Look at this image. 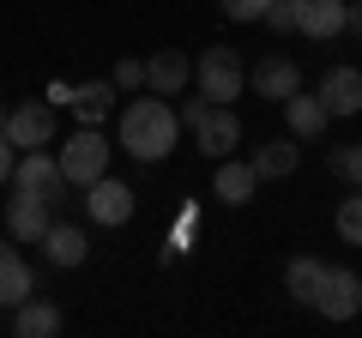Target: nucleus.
<instances>
[{
	"label": "nucleus",
	"mask_w": 362,
	"mask_h": 338,
	"mask_svg": "<svg viewBox=\"0 0 362 338\" xmlns=\"http://www.w3.org/2000/svg\"><path fill=\"white\" fill-rule=\"evenodd\" d=\"M115 139H121V151L139 157V163H163V157L175 151V139H181V115H175V103H169V97H157V91L133 97V103L121 109Z\"/></svg>",
	"instance_id": "obj_1"
},
{
	"label": "nucleus",
	"mask_w": 362,
	"mask_h": 338,
	"mask_svg": "<svg viewBox=\"0 0 362 338\" xmlns=\"http://www.w3.org/2000/svg\"><path fill=\"white\" fill-rule=\"evenodd\" d=\"M194 91L206 97V103H235V97L247 91V61L230 49V42H211V49L194 61Z\"/></svg>",
	"instance_id": "obj_2"
},
{
	"label": "nucleus",
	"mask_w": 362,
	"mask_h": 338,
	"mask_svg": "<svg viewBox=\"0 0 362 338\" xmlns=\"http://www.w3.org/2000/svg\"><path fill=\"white\" fill-rule=\"evenodd\" d=\"M54 163H61L66 187H90L97 175H109V139H103L97 127H78L73 139L61 145V157H54Z\"/></svg>",
	"instance_id": "obj_3"
},
{
	"label": "nucleus",
	"mask_w": 362,
	"mask_h": 338,
	"mask_svg": "<svg viewBox=\"0 0 362 338\" xmlns=\"http://www.w3.org/2000/svg\"><path fill=\"white\" fill-rule=\"evenodd\" d=\"M308 308L326 314V320H356L362 314V278L350 272V266H326V278H320V290H314Z\"/></svg>",
	"instance_id": "obj_4"
},
{
	"label": "nucleus",
	"mask_w": 362,
	"mask_h": 338,
	"mask_svg": "<svg viewBox=\"0 0 362 338\" xmlns=\"http://www.w3.org/2000/svg\"><path fill=\"white\" fill-rule=\"evenodd\" d=\"M13 187L18 194H37V199H49V206H61V194H66V175H61V163L49 157V145L42 151H25L13 163Z\"/></svg>",
	"instance_id": "obj_5"
},
{
	"label": "nucleus",
	"mask_w": 362,
	"mask_h": 338,
	"mask_svg": "<svg viewBox=\"0 0 362 338\" xmlns=\"http://www.w3.org/2000/svg\"><path fill=\"white\" fill-rule=\"evenodd\" d=\"M6 139H13V151H42V145L54 139V103L42 97V103H18L6 109Z\"/></svg>",
	"instance_id": "obj_6"
},
{
	"label": "nucleus",
	"mask_w": 362,
	"mask_h": 338,
	"mask_svg": "<svg viewBox=\"0 0 362 338\" xmlns=\"http://www.w3.org/2000/svg\"><path fill=\"white\" fill-rule=\"evenodd\" d=\"M85 218L103 223V230H115V223L133 218V187L115 182V175H97V182L85 187Z\"/></svg>",
	"instance_id": "obj_7"
},
{
	"label": "nucleus",
	"mask_w": 362,
	"mask_h": 338,
	"mask_svg": "<svg viewBox=\"0 0 362 338\" xmlns=\"http://www.w3.org/2000/svg\"><path fill=\"white\" fill-rule=\"evenodd\" d=\"M194 139L206 157H230L235 145H242V115H235L230 103H206V115L194 121Z\"/></svg>",
	"instance_id": "obj_8"
},
{
	"label": "nucleus",
	"mask_w": 362,
	"mask_h": 338,
	"mask_svg": "<svg viewBox=\"0 0 362 338\" xmlns=\"http://www.w3.org/2000/svg\"><path fill=\"white\" fill-rule=\"evenodd\" d=\"M247 85H254V97H266V103H284L290 91H302V66L290 61V54H266V61H254Z\"/></svg>",
	"instance_id": "obj_9"
},
{
	"label": "nucleus",
	"mask_w": 362,
	"mask_h": 338,
	"mask_svg": "<svg viewBox=\"0 0 362 338\" xmlns=\"http://www.w3.org/2000/svg\"><path fill=\"white\" fill-rule=\"evenodd\" d=\"M326 103V115H362V66H326L320 91H314Z\"/></svg>",
	"instance_id": "obj_10"
},
{
	"label": "nucleus",
	"mask_w": 362,
	"mask_h": 338,
	"mask_svg": "<svg viewBox=\"0 0 362 338\" xmlns=\"http://www.w3.org/2000/svg\"><path fill=\"white\" fill-rule=\"evenodd\" d=\"M194 85V61L181 49H157L151 61H145V91H157V97H181Z\"/></svg>",
	"instance_id": "obj_11"
},
{
	"label": "nucleus",
	"mask_w": 362,
	"mask_h": 338,
	"mask_svg": "<svg viewBox=\"0 0 362 338\" xmlns=\"http://www.w3.org/2000/svg\"><path fill=\"white\" fill-rule=\"evenodd\" d=\"M49 223H54V206H49V199L18 194V187H13V199H6V230H13V242H42Z\"/></svg>",
	"instance_id": "obj_12"
},
{
	"label": "nucleus",
	"mask_w": 362,
	"mask_h": 338,
	"mask_svg": "<svg viewBox=\"0 0 362 338\" xmlns=\"http://www.w3.org/2000/svg\"><path fill=\"white\" fill-rule=\"evenodd\" d=\"M284 127H290V139H320L332 127V115H326V103L314 91H290L284 97Z\"/></svg>",
	"instance_id": "obj_13"
},
{
	"label": "nucleus",
	"mask_w": 362,
	"mask_h": 338,
	"mask_svg": "<svg viewBox=\"0 0 362 338\" xmlns=\"http://www.w3.org/2000/svg\"><path fill=\"white\" fill-rule=\"evenodd\" d=\"M85 254H90L85 230H73V223H49V230H42V260H49L54 272H73V266H85Z\"/></svg>",
	"instance_id": "obj_14"
},
{
	"label": "nucleus",
	"mask_w": 362,
	"mask_h": 338,
	"mask_svg": "<svg viewBox=\"0 0 362 338\" xmlns=\"http://www.w3.org/2000/svg\"><path fill=\"white\" fill-rule=\"evenodd\" d=\"M30 290H37V278H30L18 242H6V235H0V308H18Z\"/></svg>",
	"instance_id": "obj_15"
},
{
	"label": "nucleus",
	"mask_w": 362,
	"mask_h": 338,
	"mask_svg": "<svg viewBox=\"0 0 362 338\" xmlns=\"http://www.w3.org/2000/svg\"><path fill=\"white\" fill-rule=\"evenodd\" d=\"M296 30L314 42H332L344 30V0H296Z\"/></svg>",
	"instance_id": "obj_16"
},
{
	"label": "nucleus",
	"mask_w": 362,
	"mask_h": 338,
	"mask_svg": "<svg viewBox=\"0 0 362 338\" xmlns=\"http://www.w3.org/2000/svg\"><path fill=\"white\" fill-rule=\"evenodd\" d=\"M254 187H259L254 163H242V157H218V175H211V194H218L223 206H247V199H254Z\"/></svg>",
	"instance_id": "obj_17"
},
{
	"label": "nucleus",
	"mask_w": 362,
	"mask_h": 338,
	"mask_svg": "<svg viewBox=\"0 0 362 338\" xmlns=\"http://www.w3.org/2000/svg\"><path fill=\"white\" fill-rule=\"evenodd\" d=\"M54 332H61V308L30 290V296L13 308V338H54Z\"/></svg>",
	"instance_id": "obj_18"
},
{
	"label": "nucleus",
	"mask_w": 362,
	"mask_h": 338,
	"mask_svg": "<svg viewBox=\"0 0 362 338\" xmlns=\"http://www.w3.org/2000/svg\"><path fill=\"white\" fill-rule=\"evenodd\" d=\"M109 103H115V85H109V78L73 85V97H66V109L78 115V127H103V121H109Z\"/></svg>",
	"instance_id": "obj_19"
},
{
	"label": "nucleus",
	"mask_w": 362,
	"mask_h": 338,
	"mask_svg": "<svg viewBox=\"0 0 362 338\" xmlns=\"http://www.w3.org/2000/svg\"><path fill=\"white\" fill-rule=\"evenodd\" d=\"M247 163H254V175H259V182H284V175H296L302 151H296V139H266L254 157H247Z\"/></svg>",
	"instance_id": "obj_20"
},
{
	"label": "nucleus",
	"mask_w": 362,
	"mask_h": 338,
	"mask_svg": "<svg viewBox=\"0 0 362 338\" xmlns=\"http://www.w3.org/2000/svg\"><path fill=\"white\" fill-rule=\"evenodd\" d=\"M320 278H326V260H314V254H296V260L284 266V284H290V296L308 308L314 302V290H320Z\"/></svg>",
	"instance_id": "obj_21"
},
{
	"label": "nucleus",
	"mask_w": 362,
	"mask_h": 338,
	"mask_svg": "<svg viewBox=\"0 0 362 338\" xmlns=\"http://www.w3.org/2000/svg\"><path fill=\"white\" fill-rule=\"evenodd\" d=\"M338 235H344L350 247H362V187H350V199H338Z\"/></svg>",
	"instance_id": "obj_22"
},
{
	"label": "nucleus",
	"mask_w": 362,
	"mask_h": 338,
	"mask_svg": "<svg viewBox=\"0 0 362 338\" xmlns=\"http://www.w3.org/2000/svg\"><path fill=\"white\" fill-rule=\"evenodd\" d=\"M326 163H332V175H338V182L362 187V145H338V151L326 157Z\"/></svg>",
	"instance_id": "obj_23"
},
{
	"label": "nucleus",
	"mask_w": 362,
	"mask_h": 338,
	"mask_svg": "<svg viewBox=\"0 0 362 338\" xmlns=\"http://www.w3.org/2000/svg\"><path fill=\"white\" fill-rule=\"evenodd\" d=\"M259 25H266V30H278V37H290V30H296V0H266Z\"/></svg>",
	"instance_id": "obj_24"
},
{
	"label": "nucleus",
	"mask_w": 362,
	"mask_h": 338,
	"mask_svg": "<svg viewBox=\"0 0 362 338\" xmlns=\"http://www.w3.org/2000/svg\"><path fill=\"white\" fill-rule=\"evenodd\" d=\"M259 13H266V0H223V18L230 25H259Z\"/></svg>",
	"instance_id": "obj_25"
},
{
	"label": "nucleus",
	"mask_w": 362,
	"mask_h": 338,
	"mask_svg": "<svg viewBox=\"0 0 362 338\" xmlns=\"http://www.w3.org/2000/svg\"><path fill=\"white\" fill-rule=\"evenodd\" d=\"M145 85V61H115V91H139Z\"/></svg>",
	"instance_id": "obj_26"
},
{
	"label": "nucleus",
	"mask_w": 362,
	"mask_h": 338,
	"mask_svg": "<svg viewBox=\"0 0 362 338\" xmlns=\"http://www.w3.org/2000/svg\"><path fill=\"white\" fill-rule=\"evenodd\" d=\"M13 182V139H6V133H0V187Z\"/></svg>",
	"instance_id": "obj_27"
},
{
	"label": "nucleus",
	"mask_w": 362,
	"mask_h": 338,
	"mask_svg": "<svg viewBox=\"0 0 362 338\" xmlns=\"http://www.w3.org/2000/svg\"><path fill=\"white\" fill-rule=\"evenodd\" d=\"M344 30H356V37H362V0H344Z\"/></svg>",
	"instance_id": "obj_28"
},
{
	"label": "nucleus",
	"mask_w": 362,
	"mask_h": 338,
	"mask_svg": "<svg viewBox=\"0 0 362 338\" xmlns=\"http://www.w3.org/2000/svg\"><path fill=\"white\" fill-rule=\"evenodd\" d=\"M0 127H6V103H0Z\"/></svg>",
	"instance_id": "obj_29"
}]
</instances>
